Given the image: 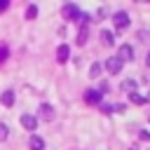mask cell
<instances>
[{
	"label": "cell",
	"mask_w": 150,
	"mask_h": 150,
	"mask_svg": "<svg viewBox=\"0 0 150 150\" xmlns=\"http://www.w3.org/2000/svg\"><path fill=\"white\" fill-rule=\"evenodd\" d=\"M7 54H9V52H7V47H0V61H5V59H7Z\"/></svg>",
	"instance_id": "21"
},
{
	"label": "cell",
	"mask_w": 150,
	"mask_h": 150,
	"mask_svg": "<svg viewBox=\"0 0 150 150\" xmlns=\"http://www.w3.org/2000/svg\"><path fill=\"white\" fill-rule=\"evenodd\" d=\"M117 59H120L122 63H124V61H134V47H131V45H120Z\"/></svg>",
	"instance_id": "3"
},
{
	"label": "cell",
	"mask_w": 150,
	"mask_h": 150,
	"mask_svg": "<svg viewBox=\"0 0 150 150\" xmlns=\"http://www.w3.org/2000/svg\"><path fill=\"white\" fill-rule=\"evenodd\" d=\"M101 110H103L105 115H110V112H112V105H110V103H101Z\"/></svg>",
	"instance_id": "20"
},
{
	"label": "cell",
	"mask_w": 150,
	"mask_h": 150,
	"mask_svg": "<svg viewBox=\"0 0 150 150\" xmlns=\"http://www.w3.org/2000/svg\"><path fill=\"white\" fill-rule=\"evenodd\" d=\"M87 38H89V30H87V26H82V28H80V33H77V45H84V42H87Z\"/></svg>",
	"instance_id": "14"
},
{
	"label": "cell",
	"mask_w": 150,
	"mask_h": 150,
	"mask_svg": "<svg viewBox=\"0 0 150 150\" xmlns=\"http://www.w3.org/2000/svg\"><path fill=\"white\" fill-rule=\"evenodd\" d=\"M138 138H141V141H150V131L141 129V131H138Z\"/></svg>",
	"instance_id": "19"
},
{
	"label": "cell",
	"mask_w": 150,
	"mask_h": 150,
	"mask_svg": "<svg viewBox=\"0 0 150 150\" xmlns=\"http://www.w3.org/2000/svg\"><path fill=\"white\" fill-rule=\"evenodd\" d=\"M120 89H122L127 96H129V94H134V91H136V80H122Z\"/></svg>",
	"instance_id": "9"
},
{
	"label": "cell",
	"mask_w": 150,
	"mask_h": 150,
	"mask_svg": "<svg viewBox=\"0 0 150 150\" xmlns=\"http://www.w3.org/2000/svg\"><path fill=\"white\" fill-rule=\"evenodd\" d=\"M101 63H91V68H89V77H101Z\"/></svg>",
	"instance_id": "15"
},
{
	"label": "cell",
	"mask_w": 150,
	"mask_h": 150,
	"mask_svg": "<svg viewBox=\"0 0 150 150\" xmlns=\"http://www.w3.org/2000/svg\"><path fill=\"white\" fill-rule=\"evenodd\" d=\"M145 63H148V68H150V52H148V56H145Z\"/></svg>",
	"instance_id": "23"
},
{
	"label": "cell",
	"mask_w": 150,
	"mask_h": 150,
	"mask_svg": "<svg viewBox=\"0 0 150 150\" xmlns=\"http://www.w3.org/2000/svg\"><path fill=\"white\" fill-rule=\"evenodd\" d=\"M84 101H87V103H91V105H101L103 94H101L98 89H87V91H84Z\"/></svg>",
	"instance_id": "4"
},
{
	"label": "cell",
	"mask_w": 150,
	"mask_h": 150,
	"mask_svg": "<svg viewBox=\"0 0 150 150\" xmlns=\"http://www.w3.org/2000/svg\"><path fill=\"white\" fill-rule=\"evenodd\" d=\"M38 112H40V120H45V122H52V120H54V108H52L49 103H42V105L38 108Z\"/></svg>",
	"instance_id": "6"
},
{
	"label": "cell",
	"mask_w": 150,
	"mask_h": 150,
	"mask_svg": "<svg viewBox=\"0 0 150 150\" xmlns=\"http://www.w3.org/2000/svg\"><path fill=\"white\" fill-rule=\"evenodd\" d=\"M80 14H82V12H80L77 5H73V2H70V5H63V19H68V21H77Z\"/></svg>",
	"instance_id": "2"
},
{
	"label": "cell",
	"mask_w": 150,
	"mask_h": 150,
	"mask_svg": "<svg viewBox=\"0 0 150 150\" xmlns=\"http://www.w3.org/2000/svg\"><path fill=\"white\" fill-rule=\"evenodd\" d=\"M68 56H70V47H68V45H59V49H56V61H59V63H66Z\"/></svg>",
	"instance_id": "8"
},
{
	"label": "cell",
	"mask_w": 150,
	"mask_h": 150,
	"mask_svg": "<svg viewBox=\"0 0 150 150\" xmlns=\"http://www.w3.org/2000/svg\"><path fill=\"white\" fill-rule=\"evenodd\" d=\"M129 101H131L134 105H143V103H145V96H141L138 91H134V94H129Z\"/></svg>",
	"instance_id": "13"
},
{
	"label": "cell",
	"mask_w": 150,
	"mask_h": 150,
	"mask_svg": "<svg viewBox=\"0 0 150 150\" xmlns=\"http://www.w3.org/2000/svg\"><path fill=\"white\" fill-rule=\"evenodd\" d=\"M145 101H150V91H148V96H145Z\"/></svg>",
	"instance_id": "24"
},
{
	"label": "cell",
	"mask_w": 150,
	"mask_h": 150,
	"mask_svg": "<svg viewBox=\"0 0 150 150\" xmlns=\"http://www.w3.org/2000/svg\"><path fill=\"white\" fill-rule=\"evenodd\" d=\"M35 16H38V7L35 5H28L26 7V19H35Z\"/></svg>",
	"instance_id": "16"
},
{
	"label": "cell",
	"mask_w": 150,
	"mask_h": 150,
	"mask_svg": "<svg viewBox=\"0 0 150 150\" xmlns=\"http://www.w3.org/2000/svg\"><path fill=\"white\" fill-rule=\"evenodd\" d=\"M124 110H127L124 103H112V112H124Z\"/></svg>",
	"instance_id": "18"
},
{
	"label": "cell",
	"mask_w": 150,
	"mask_h": 150,
	"mask_svg": "<svg viewBox=\"0 0 150 150\" xmlns=\"http://www.w3.org/2000/svg\"><path fill=\"white\" fill-rule=\"evenodd\" d=\"M101 42H103L105 47H110V45L115 42V35H112V30H101Z\"/></svg>",
	"instance_id": "12"
},
{
	"label": "cell",
	"mask_w": 150,
	"mask_h": 150,
	"mask_svg": "<svg viewBox=\"0 0 150 150\" xmlns=\"http://www.w3.org/2000/svg\"><path fill=\"white\" fill-rule=\"evenodd\" d=\"M28 148H30V150H45V141H42L40 136H30V138H28Z\"/></svg>",
	"instance_id": "11"
},
{
	"label": "cell",
	"mask_w": 150,
	"mask_h": 150,
	"mask_svg": "<svg viewBox=\"0 0 150 150\" xmlns=\"http://www.w3.org/2000/svg\"><path fill=\"white\" fill-rule=\"evenodd\" d=\"M9 7V0H0V12H5Z\"/></svg>",
	"instance_id": "22"
},
{
	"label": "cell",
	"mask_w": 150,
	"mask_h": 150,
	"mask_svg": "<svg viewBox=\"0 0 150 150\" xmlns=\"http://www.w3.org/2000/svg\"><path fill=\"white\" fill-rule=\"evenodd\" d=\"M0 101H2V105L12 108V105H14V101H16V96H14V91H12V89H7V91L0 96Z\"/></svg>",
	"instance_id": "10"
},
{
	"label": "cell",
	"mask_w": 150,
	"mask_h": 150,
	"mask_svg": "<svg viewBox=\"0 0 150 150\" xmlns=\"http://www.w3.org/2000/svg\"><path fill=\"white\" fill-rule=\"evenodd\" d=\"M21 127H23L26 131H35V127H38V117H33V115H21Z\"/></svg>",
	"instance_id": "7"
},
{
	"label": "cell",
	"mask_w": 150,
	"mask_h": 150,
	"mask_svg": "<svg viewBox=\"0 0 150 150\" xmlns=\"http://www.w3.org/2000/svg\"><path fill=\"white\" fill-rule=\"evenodd\" d=\"M129 150H138V148H129Z\"/></svg>",
	"instance_id": "25"
},
{
	"label": "cell",
	"mask_w": 150,
	"mask_h": 150,
	"mask_svg": "<svg viewBox=\"0 0 150 150\" xmlns=\"http://www.w3.org/2000/svg\"><path fill=\"white\" fill-rule=\"evenodd\" d=\"M129 21H131V19H129V14H127V12H115V14H112V23H115V28H117V30L129 28Z\"/></svg>",
	"instance_id": "1"
},
{
	"label": "cell",
	"mask_w": 150,
	"mask_h": 150,
	"mask_svg": "<svg viewBox=\"0 0 150 150\" xmlns=\"http://www.w3.org/2000/svg\"><path fill=\"white\" fill-rule=\"evenodd\" d=\"M7 136H9V129L0 122V141H7Z\"/></svg>",
	"instance_id": "17"
},
{
	"label": "cell",
	"mask_w": 150,
	"mask_h": 150,
	"mask_svg": "<svg viewBox=\"0 0 150 150\" xmlns=\"http://www.w3.org/2000/svg\"><path fill=\"white\" fill-rule=\"evenodd\" d=\"M122 66H124V63H122V61H120L117 56H110V59L105 61V70H108L110 75H117V73L122 70Z\"/></svg>",
	"instance_id": "5"
}]
</instances>
